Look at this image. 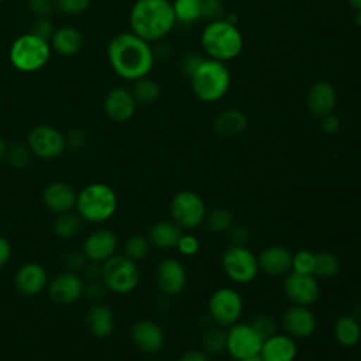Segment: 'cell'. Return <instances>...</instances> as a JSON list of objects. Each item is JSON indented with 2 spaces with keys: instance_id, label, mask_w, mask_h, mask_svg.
<instances>
[{
  "instance_id": "cell-1",
  "label": "cell",
  "mask_w": 361,
  "mask_h": 361,
  "mask_svg": "<svg viewBox=\"0 0 361 361\" xmlns=\"http://www.w3.org/2000/svg\"><path fill=\"white\" fill-rule=\"evenodd\" d=\"M107 59L117 76L137 80L148 76L155 63V54L149 42L131 31L116 34L107 45Z\"/></svg>"
},
{
  "instance_id": "cell-2",
  "label": "cell",
  "mask_w": 361,
  "mask_h": 361,
  "mask_svg": "<svg viewBox=\"0 0 361 361\" xmlns=\"http://www.w3.org/2000/svg\"><path fill=\"white\" fill-rule=\"evenodd\" d=\"M128 21L131 32L151 44L165 38L173 30L176 17L169 0H135Z\"/></svg>"
},
{
  "instance_id": "cell-3",
  "label": "cell",
  "mask_w": 361,
  "mask_h": 361,
  "mask_svg": "<svg viewBox=\"0 0 361 361\" xmlns=\"http://www.w3.org/2000/svg\"><path fill=\"white\" fill-rule=\"evenodd\" d=\"M200 44L209 58L227 62L241 54L244 39L237 24L220 18L204 25L200 35Z\"/></svg>"
},
{
  "instance_id": "cell-4",
  "label": "cell",
  "mask_w": 361,
  "mask_h": 361,
  "mask_svg": "<svg viewBox=\"0 0 361 361\" xmlns=\"http://www.w3.org/2000/svg\"><path fill=\"white\" fill-rule=\"evenodd\" d=\"M189 78L193 94L204 103H213L223 99L231 83L230 71L226 62L212 58H204Z\"/></svg>"
},
{
  "instance_id": "cell-5",
  "label": "cell",
  "mask_w": 361,
  "mask_h": 361,
  "mask_svg": "<svg viewBox=\"0 0 361 361\" xmlns=\"http://www.w3.org/2000/svg\"><path fill=\"white\" fill-rule=\"evenodd\" d=\"M52 48L49 41L25 32L17 37L8 49V59L14 69L23 73H32L42 69L51 59Z\"/></svg>"
},
{
  "instance_id": "cell-6",
  "label": "cell",
  "mask_w": 361,
  "mask_h": 361,
  "mask_svg": "<svg viewBox=\"0 0 361 361\" xmlns=\"http://www.w3.org/2000/svg\"><path fill=\"white\" fill-rule=\"evenodd\" d=\"M75 206L79 217L90 223H102L116 213L117 196L106 183H90L80 190Z\"/></svg>"
},
{
  "instance_id": "cell-7",
  "label": "cell",
  "mask_w": 361,
  "mask_h": 361,
  "mask_svg": "<svg viewBox=\"0 0 361 361\" xmlns=\"http://www.w3.org/2000/svg\"><path fill=\"white\" fill-rule=\"evenodd\" d=\"M102 281L107 289L116 293H128L135 289L140 272L135 261L123 254H114L102 265Z\"/></svg>"
},
{
  "instance_id": "cell-8",
  "label": "cell",
  "mask_w": 361,
  "mask_h": 361,
  "mask_svg": "<svg viewBox=\"0 0 361 361\" xmlns=\"http://www.w3.org/2000/svg\"><path fill=\"white\" fill-rule=\"evenodd\" d=\"M226 275L237 283H248L258 274L257 257L244 245L233 244L228 247L221 258Z\"/></svg>"
},
{
  "instance_id": "cell-9",
  "label": "cell",
  "mask_w": 361,
  "mask_h": 361,
  "mask_svg": "<svg viewBox=\"0 0 361 361\" xmlns=\"http://www.w3.org/2000/svg\"><path fill=\"white\" fill-rule=\"evenodd\" d=\"M171 216L182 228H195L206 219V206L203 199L192 192L182 190L171 200Z\"/></svg>"
},
{
  "instance_id": "cell-10",
  "label": "cell",
  "mask_w": 361,
  "mask_h": 361,
  "mask_svg": "<svg viewBox=\"0 0 361 361\" xmlns=\"http://www.w3.org/2000/svg\"><path fill=\"white\" fill-rule=\"evenodd\" d=\"M28 148L38 158L54 159L66 148L65 135L52 126L39 124L28 134Z\"/></svg>"
},
{
  "instance_id": "cell-11",
  "label": "cell",
  "mask_w": 361,
  "mask_h": 361,
  "mask_svg": "<svg viewBox=\"0 0 361 361\" xmlns=\"http://www.w3.org/2000/svg\"><path fill=\"white\" fill-rule=\"evenodd\" d=\"M212 319L220 326H233L243 313L241 295L231 288L217 289L209 300Z\"/></svg>"
},
{
  "instance_id": "cell-12",
  "label": "cell",
  "mask_w": 361,
  "mask_h": 361,
  "mask_svg": "<svg viewBox=\"0 0 361 361\" xmlns=\"http://www.w3.org/2000/svg\"><path fill=\"white\" fill-rule=\"evenodd\" d=\"M262 338L257 334L251 324L234 323L227 331L226 350L235 360H244L258 355L262 347Z\"/></svg>"
},
{
  "instance_id": "cell-13",
  "label": "cell",
  "mask_w": 361,
  "mask_h": 361,
  "mask_svg": "<svg viewBox=\"0 0 361 361\" xmlns=\"http://www.w3.org/2000/svg\"><path fill=\"white\" fill-rule=\"evenodd\" d=\"M283 290L295 305L302 306L314 303L320 293L319 283L313 275L298 274L293 271L285 278Z\"/></svg>"
},
{
  "instance_id": "cell-14",
  "label": "cell",
  "mask_w": 361,
  "mask_h": 361,
  "mask_svg": "<svg viewBox=\"0 0 361 361\" xmlns=\"http://www.w3.org/2000/svg\"><path fill=\"white\" fill-rule=\"evenodd\" d=\"M103 109L110 120L124 123L134 116L137 102L130 89L117 86L107 92L103 102Z\"/></svg>"
},
{
  "instance_id": "cell-15",
  "label": "cell",
  "mask_w": 361,
  "mask_h": 361,
  "mask_svg": "<svg viewBox=\"0 0 361 361\" xmlns=\"http://www.w3.org/2000/svg\"><path fill=\"white\" fill-rule=\"evenodd\" d=\"M83 281L76 272H62L55 276L48 288L51 299L61 305H71L83 295Z\"/></svg>"
},
{
  "instance_id": "cell-16",
  "label": "cell",
  "mask_w": 361,
  "mask_h": 361,
  "mask_svg": "<svg viewBox=\"0 0 361 361\" xmlns=\"http://www.w3.org/2000/svg\"><path fill=\"white\" fill-rule=\"evenodd\" d=\"M157 283L166 295H178L186 285V269L180 261L165 258L157 268Z\"/></svg>"
},
{
  "instance_id": "cell-17",
  "label": "cell",
  "mask_w": 361,
  "mask_h": 361,
  "mask_svg": "<svg viewBox=\"0 0 361 361\" xmlns=\"http://www.w3.org/2000/svg\"><path fill=\"white\" fill-rule=\"evenodd\" d=\"M282 324L289 336L305 338L310 337L314 333L317 327V320L313 312L307 309V306L295 305L283 313Z\"/></svg>"
},
{
  "instance_id": "cell-18",
  "label": "cell",
  "mask_w": 361,
  "mask_h": 361,
  "mask_svg": "<svg viewBox=\"0 0 361 361\" xmlns=\"http://www.w3.org/2000/svg\"><path fill=\"white\" fill-rule=\"evenodd\" d=\"M336 104L337 93L331 83L326 80H319L310 86L306 96V106L313 116L322 118L323 116L333 113Z\"/></svg>"
},
{
  "instance_id": "cell-19",
  "label": "cell",
  "mask_w": 361,
  "mask_h": 361,
  "mask_svg": "<svg viewBox=\"0 0 361 361\" xmlns=\"http://www.w3.org/2000/svg\"><path fill=\"white\" fill-rule=\"evenodd\" d=\"M117 248V237L110 230H97L86 237L82 252L89 261L104 262L114 255Z\"/></svg>"
},
{
  "instance_id": "cell-20",
  "label": "cell",
  "mask_w": 361,
  "mask_h": 361,
  "mask_svg": "<svg viewBox=\"0 0 361 361\" xmlns=\"http://www.w3.org/2000/svg\"><path fill=\"white\" fill-rule=\"evenodd\" d=\"M14 282H16V288L21 293L27 296H32L39 293L45 288L48 282V274L41 264L27 262L21 265L16 272Z\"/></svg>"
},
{
  "instance_id": "cell-21",
  "label": "cell",
  "mask_w": 361,
  "mask_h": 361,
  "mask_svg": "<svg viewBox=\"0 0 361 361\" xmlns=\"http://www.w3.org/2000/svg\"><path fill=\"white\" fill-rule=\"evenodd\" d=\"M292 254L281 245H271L262 250L257 258L258 268L268 275H286L292 269Z\"/></svg>"
},
{
  "instance_id": "cell-22",
  "label": "cell",
  "mask_w": 361,
  "mask_h": 361,
  "mask_svg": "<svg viewBox=\"0 0 361 361\" xmlns=\"http://www.w3.org/2000/svg\"><path fill=\"white\" fill-rule=\"evenodd\" d=\"M78 195L73 188L65 182H51L45 186L42 192L44 204L54 213H65L71 212V209L76 204Z\"/></svg>"
},
{
  "instance_id": "cell-23",
  "label": "cell",
  "mask_w": 361,
  "mask_h": 361,
  "mask_svg": "<svg viewBox=\"0 0 361 361\" xmlns=\"http://www.w3.org/2000/svg\"><path fill=\"white\" fill-rule=\"evenodd\" d=\"M131 338L134 344L145 351V353H155L164 345V330L159 324L152 320H140L131 329Z\"/></svg>"
},
{
  "instance_id": "cell-24",
  "label": "cell",
  "mask_w": 361,
  "mask_h": 361,
  "mask_svg": "<svg viewBox=\"0 0 361 361\" xmlns=\"http://www.w3.org/2000/svg\"><path fill=\"white\" fill-rule=\"evenodd\" d=\"M298 353L295 340L288 334H274L264 340L259 357L264 361H293Z\"/></svg>"
},
{
  "instance_id": "cell-25",
  "label": "cell",
  "mask_w": 361,
  "mask_h": 361,
  "mask_svg": "<svg viewBox=\"0 0 361 361\" xmlns=\"http://www.w3.org/2000/svg\"><path fill=\"white\" fill-rule=\"evenodd\" d=\"M83 35L82 32L72 25H63L59 28H55L49 45L52 51L62 56H73L76 55L82 47H83Z\"/></svg>"
},
{
  "instance_id": "cell-26",
  "label": "cell",
  "mask_w": 361,
  "mask_h": 361,
  "mask_svg": "<svg viewBox=\"0 0 361 361\" xmlns=\"http://www.w3.org/2000/svg\"><path fill=\"white\" fill-rule=\"evenodd\" d=\"M86 323L93 337L106 338L113 333L114 314L109 306L103 303H96L89 309Z\"/></svg>"
},
{
  "instance_id": "cell-27",
  "label": "cell",
  "mask_w": 361,
  "mask_h": 361,
  "mask_svg": "<svg viewBox=\"0 0 361 361\" xmlns=\"http://www.w3.org/2000/svg\"><path fill=\"white\" fill-rule=\"evenodd\" d=\"M247 116L238 109H227L213 120L214 131L221 137H234L247 128Z\"/></svg>"
},
{
  "instance_id": "cell-28",
  "label": "cell",
  "mask_w": 361,
  "mask_h": 361,
  "mask_svg": "<svg viewBox=\"0 0 361 361\" xmlns=\"http://www.w3.org/2000/svg\"><path fill=\"white\" fill-rule=\"evenodd\" d=\"M183 231L175 221H159L149 230V243L161 250L176 248Z\"/></svg>"
},
{
  "instance_id": "cell-29",
  "label": "cell",
  "mask_w": 361,
  "mask_h": 361,
  "mask_svg": "<svg viewBox=\"0 0 361 361\" xmlns=\"http://www.w3.org/2000/svg\"><path fill=\"white\" fill-rule=\"evenodd\" d=\"M334 334L341 345L354 347L361 338V326L355 317L344 314L337 319L334 324Z\"/></svg>"
},
{
  "instance_id": "cell-30",
  "label": "cell",
  "mask_w": 361,
  "mask_h": 361,
  "mask_svg": "<svg viewBox=\"0 0 361 361\" xmlns=\"http://www.w3.org/2000/svg\"><path fill=\"white\" fill-rule=\"evenodd\" d=\"M130 90L137 104H152L159 99V94H161L159 85L148 76L134 80Z\"/></svg>"
},
{
  "instance_id": "cell-31",
  "label": "cell",
  "mask_w": 361,
  "mask_h": 361,
  "mask_svg": "<svg viewBox=\"0 0 361 361\" xmlns=\"http://www.w3.org/2000/svg\"><path fill=\"white\" fill-rule=\"evenodd\" d=\"M171 3L176 23L192 24L202 18V0H173Z\"/></svg>"
},
{
  "instance_id": "cell-32",
  "label": "cell",
  "mask_w": 361,
  "mask_h": 361,
  "mask_svg": "<svg viewBox=\"0 0 361 361\" xmlns=\"http://www.w3.org/2000/svg\"><path fill=\"white\" fill-rule=\"evenodd\" d=\"M79 228H80V217H78L71 212L61 213L52 224L54 234L62 240L75 237L79 233Z\"/></svg>"
},
{
  "instance_id": "cell-33",
  "label": "cell",
  "mask_w": 361,
  "mask_h": 361,
  "mask_svg": "<svg viewBox=\"0 0 361 361\" xmlns=\"http://www.w3.org/2000/svg\"><path fill=\"white\" fill-rule=\"evenodd\" d=\"M340 264L334 254L327 251H320L314 254L313 275L320 279H329L338 272Z\"/></svg>"
},
{
  "instance_id": "cell-34",
  "label": "cell",
  "mask_w": 361,
  "mask_h": 361,
  "mask_svg": "<svg viewBox=\"0 0 361 361\" xmlns=\"http://www.w3.org/2000/svg\"><path fill=\"white\" fill-rule=\"evenodd\" d=\"M226 343H227V333L219 327L209 329L202 338L204 353L212 355H217L221 351H224Z\"/></svg>"
},
{
  "instance_id": "cell-35",
  "label": "cell",
  "mask_w": 361,
  "mask_h": 361,
  "mask_svg": "<svg viewBox=\"0 0 361 361\" xmlns=\"http://www.w3.org/2000/svg\"><path fill=\"white\" fill-rule=\"evenodd\" d=\"M204 220H206V224L210 231L224 233L231 228L233 214L230 210H227L224 207H219V209H213Z\"/></svg>"
},
{
  "instance_id": "cell-36",
  "label": "cell",
  "mask_w": 361,
  "mask_h": 361,
  "mask_svg": "<svg viewBox=\"0 0 361 361\" xmlns=\"http://www.w3.org/2000/svg\"><path fill=\"white\" fill-rule=\"evenodd\" d=\"M149 244H151L149 240L145 238L144 235L134 234L130 238H127V241H126V245H124L126 254L124 255H127L133 261L142 259L149 251Z\"/></svg>"
},
{
  "instance_id": "cell-37",
  "label": "cell",
  "mask_w": 361,
  "mask_h": 361,
  "mask_svg": "<svg viewBox=\"0 0 361 361\" xmlns=\"http://www.w3.org/2000/svg\"><path fill=\"white\" fill-rule=\"evenodd\" d=\"M6 158L8 159V162L13 168L23 169L30 164L31 151L28 147H25L23 144H14L10 148H7Z\"/></svg>"
},
{
  "instance_id": "cell-38",
  "label": "cell",
  "mask_w": 361,
  "mask_h": 361,
  "mask_svg": "<svg viewBox=\"0 0 361 361\" xmlns=\"http://www.w3.org/2000/svg\"><path fill=\"white\" fill-rule=\"evenodd\" d=\"M314 252L309 250H300L292 257V271L305 275H313Z\"/></svg>"
},
{
  "instance_id": "cell-39",
  "label": "cell",
  "mask_w": 361,
  "mask_h": 361,
  "mask_svg": "<svg viewBox=\"0 0 361 361\" xmlns=\"http://www.w3.org/2000/svg\"><path fill=\"white\" fill-rule=\"evenodd\" d=\"M92 0H55V10L63 16H79L90 7Z\"/></svg>"
},
{
  "instance_id": "cell-40",
  "label": "cell",
  "mask_w": 361,
  "mask_h": 361,
  "mask_svg": "<svg viewBox=\"0 0 361 361\" xmlns=\"http://www.w3.org/2000/svg\"><path fill=\"white\" fill-rule=\"evenodd\" d=\"M252 329L257 331V334L264 340L269 338L271 336L276 334V322L274 320V317L268 316V314H262L258 316L257 319H254L251 323Z\"/></svg>"
},
{
  "instance_id": "cell-41",
  "label": "cell",
  "mask_w": 361,
  "mask_h": 361,
  "mask_svg": "<svg viewBox=\"0 0 361 361\" xmlns=\"http://www.w3.org/2000/svg\"><path fill=\"white\" fill-rule=\"evenodd\" d=\"M202 18L209 23L224 18V4L221 0H202Z\"/></svg>"
},
{
  "instance_id": "cell-42",
  "label": "cell",
  "mask_w": 361,
  "mask_h": 361,
  "mask_svg": "<svg viewBox=\"0 0 361 361\" xmlns=\"http://www.w3.org/2000/svg\"><path fill=\"white\" fill-rule=\"evenodd\" d=\"M54 31H55V27H54L52 21L49 20V17H37L35 21H32L31 30H30V32H32L34 35L44 38L47 41L51 39Z\"/></svg>"
},
{
  "instance_id": "cell-43",
  "label": "cell",
  "mask_w": 361,
  "mask_h": 361,
  "mask_svg": "<svg viewBox=\"0 0 361 361\" xmlns=\"http://www.w3.org/2000/svg\"><path fill=\"white\" fill-rule=\"evenodd\" d=\"M27 4L35 17H49L55 11V0H28Z\"/></svg>"
},
{
  "instance_id": "cell-44",
  "label": "cell",
  "mask_w": 361,
  "mask_h": 361,
  "mask_svg": "<svg viewBox=\"0 0 361 361\" xmlns=\"http://www.w3.org/2000/svg\"><path fill=\"white\" fill-rule=\"evenodd\" d=\"M87 258L85 257V254L80 251H72V252H69L66 257H65V259H63V264H65V268H66V271H69V272H79V271H83V268H85V265L87 264Z\"/></svg>"
},
{
  "instance_id": "cell-45",
  "label": "cell",
  "mask_w": 361,
  "mask_h": 361,
  "mask_svg": "<svg viewBox=\"0 0 361 361\" xmlns=\"http://www.w3.org/2000/svg\"><path fill=\"white\" fill-rule=\"evenodd\" d=\"M106 285L99 281H90V283L83 286V296L92 302H99L106 296Z\"/></svg>"
},
{
  "instance_id": "cell-46",
  "label": "cell",
  "mask_w": 361,
  "mask_h": 361,
  "mask_svg": "<svg viewBox=\"0 0 361 361\" xmlns=\"http://www.w3.org/2000/svg\"><path fill=\"white\" fill-rule=\"evenodd\" d=\"M176 248L183 255H193L199 250V240L192 234H182Z\"/></svg>"
},
{
  "instance_id": "cell-47",
  "label": "cell",
  "mask_w": 361,
  "mask_h": 361,
  "mask_svg": "<svg viewBox=\"0 0 361 361\" xmlns=\"http://www.w3.org/2000/svg\"><path fill=\"white\" fill-rule=\"evenodd\" d=\"M65 135V144H66V147H69V148H72V149H76V148H80L83 144H85V141H86V135H85V133L82 131V130H79V128H72V130H69L66 134H63Z\"/></svg>"
},
{
  "instance_id": "cell-48",
  "label": "cell",
  "mask_w": 361,
  "mask_h": 361,
  "mask_svg": "<svg viewBox=\"0 0 361 361\" xmlns=\"http://www.w3.org/2000/svg\"><path fill=\"white\" fill-rule=\"evenodd\" d=\"M204 58H202L200 54H196V52H192V54H188L182 58V62H180V68L183 71V73L186 75H192L193 71L199 66V63L203 61Z\"/></svg>"
},
{
  "instance_id": "cell-49",
  "label": "cell",
  "mask_w": 361,
  "mask_h": 361,
  "mask_svg": "<svg viewBox=\"0 0 361 361\" xmlns=\"http://www.w3.org/2000/svg\"><path fill=\"white\" fill-rule=\"evenodd\" d=\"M322 128L324 133L327 134H334L338 131L340 128V120L336 114L330 113V114H326L322 117Z\"/></svg>"
},
{
  "instance_id": "cell-50",
  "label": "cell",
  "mask_w": 361,
  "mask_h": 361,
  "mask_svg": "<svg viewBox=\"0 0 361 361\" xmlns=\"http://www.w3.org/2000/svg\"><path fill=\"white\" fill-rule=\"evenodd\" d=\"M230 235H231V240L234 241V244L244 245L248 240V230L244 226H237V227L231 228Z\"/></svg>"
},
{
  "instance_id": "cell-51",
  "label": "cell",
  "mask_w": 361,
  "mask_h": 361,
  "mask_svg": "<svg viewBox=\"0 0 361 361\" xmlns=\"http://www.w3.org/2000/svg\"><path fill=\"white\" fill-rule=\"evenodd\" d=\"M83 272L90 281H99V278H102V265L99 262L87 261V264L83 268Z\"/></svg>"
},
{
  "instance_id": "cell-52",
  "label": "cell",
  "mask_w": 361,
  "mask_h": 361,
  "mask_svg": "<svg viewBox=\"0 0 361 361\" xmlns=\"http://www.w3.org/2000/svg\"><path fill=\"white\" fill-rule=\"evenodd\" d=\"M11 257V244L6 237L0 235V268L4 267Z\"/></svg>"
},
{
  "instance_id": "cell-53",
  "label": "cell",
  "mask_w": 361,
  "mask_h": 361,
  "mask_svg": "<svg viewBox=\"0 0 361 361\" xmlns=\"http://www.w3.org/2000/svg\"><path fill=\"white\" fill-rule=\"evenodd\" d=\"M178 361H210V360L206 353L189 351V353H185Z\"/></svg>"
},
{
  "instance_id": "cell-54",
  "label": "cell",
  "mask_w": 361,
  "mask_h": 361,
  "mask_svg": "<svg viewBox=\"0 0 361 361\" xmlns=\"http://www.w3.org/2000/svg\"><path fill=\"white\" fill-rule=\"evenodd\" d=\"M6 152H7V145L6 141L0 137V162L3 161V158H6Z\"/></svg>"
},
{
  "instance_id": "cell-55",
  "label": "cell",
  "mask_w": 361,
  "mask_h": 361,
  "mask_svg": "<svg viewBox=\"0 0 361 361\" xmlns=\"http://www.w3.org/2000/svg\"><path fill=\"white\" fill-rule=\"evenodd\" d=\"M347 1H348V4H350L355 11L361 10V0H347Z\"/></svg>"
},
{
  "instance_id": "cell-56",
  "label": "cell",
  "mask_w": 361,
  "mask_h": 361,
  "mask_svg": "<svg viewBox=\"0 0 361 361\" xmlns=\"http://www.w3.org/2000/svg\"><path fill=\"white\" fill-rule=\"evenodd\" d=\"M354 23H355L358 27H361V10L355 11V14H354Z\"/></svg>"
},
{
  "instance_id": "cell-57",
  "label": "cell",
  "mask_w": 361,
  "mask_h": 361,
  "mask_svg": "<svg viewBox=\"0 0 361 361\" xmlns=\"http://www.w3.org/2000/svg\"><path fill=\"white\" fill-rule=\"evenodd\" d=\"M240 361H264V360L258 354V355H254V357H250V358H244V360H240Z\"/></svg>"
},
{
  "instance_id": "cell-58",
  "label": "cell",
  "mask_w": 361,
  "mask_h": 361,
  "mask_svg": "<svg viewBox=\"0 0 361 361\" xmlns=\"http://www.w3.org/2000/svg\"><path fill=\"white\" fill-rule=\"evenodd\" d=\"M1 3H3V0H0V4H1Z\"/></svg>"
}]
</instances>
